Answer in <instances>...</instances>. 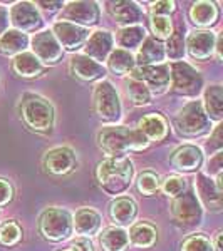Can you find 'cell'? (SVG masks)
I'll return each mask as SVG.
<instances>
[{"instance_id": "6da1fadb", "label": "cell", "mask_w": 223, "mask_h": 251, "mask_svg": "<svg viewBox=\"0 0 223 251\" xmlns=\"http://www.w3.org/2000/svg\"><path fill=\"white\" fill-rule=\"evenodd\" d=\"M97 144L109 157H123L129 151H143L149 146L138 129L126 126H108L97 134Z\"/></svg>"}, {"instance_id": "7a4b0ae2", "label": "cell", "mask_w": 223, "mask_h": 251, "mask_svg": "<svg viewBox=\"0 0 223 251\" xmlns=\"http://www.w3.org/2000/svg\"><path fill=\"white\" fill-rule=\"evenodd\" d=\"M133 168L131 159L126 156L123 157H108V159L101 161L96 169L97 183L111 196L123 194L133 183Z\"/></svg>"}, {"instance_id": "3957f363", "label": "cell", "mask_w": 223, "mask_h": 251, "mask_svg": "<svg viewBox=\"0 0 223 251\" xmlns=\"http://www.w3.org/2000/svg\"><path fill=\"white\" fill-rule=\"evenodd\" d=\"M20 116L32 131L49 132L56 123V112L52 104L40 96H26L20 106Z\"/></svg>"}, {"instance_id": "277c9868", "label": "cell", "mask_w": 223, "mask_h": 251, "mask_svg": "<svg viewBox=\"0 0 223 251\" xmlns=\"http://www.w3.org/2000/svg\"><path fill=\"white\" fill-rule=\"evenodd\" d=\"M92 106H94V112L101 123L116 126V123L123 116L119 94L109 80L103 79L96 84L94 94H92Z\"/></svg>"}, {"instance_id": "5b68a950", "label": "cell", "mask_w": 223, "mask_h": 251, "mask_svg": "<svg viewBox=\"0 0 223 251\" xmlns=\"http://www.w3.org/2000/svg\"><path fill=\"white\" fill-rule=\"evenodd\" d=\"M175 127L183 137H201L212 131V121L205 114L201 100H192L178 111Z\"/></svg>"}, {"instance_id": "8992f818", "label": "cell", "mask_w": 223, "mask_h": 251, "mask_svg": "<svg viewBox=\"0 0 223 251\" xmlns=\"http://www.w3.org/2000/svg\"><path fill=\"white\" fill-rule=\"evenodd\" d=\"M39 231L49 241L69 240L72 231V216L67 209L47 208L39 218Z\"/></svg>"}, {"instance_id": "52a82bcc", "label": "cell", "mask_w": 223, "mask_h": 251, "mask_svg": "<svg viewBox=\"0 0 223 251\" xmlns=\"http://www.w3.org/2000/svg\"><path fill=\"white\" fill-rule=\"evenodd\" d=\"M169 87L176 96L196 97L203 87V77L193 66L186 62H173L169 66Z\"/></svg>"}, {"instance_id": "ba28073f", "label": "cell", "mask_w": 223, "mask_h": 251, "mask_svg": "<svg viewBox=\"0 0 223 251\" xmlns=\"http://www.w3.org/2000/svg\"><path fill=\"white\" fill-rule=\"evenodd\" d=\"M171 213L176 223H180L181 226H188V228L198 226L203 220V206L200 204L196 194L192 189L173 200Z\"/></svg>"}, {"instance_id": "9c48e42d", "label": "cell", "mask_w": 223, "mask_h": 251, "mask_svg": "<svg viewBox=\"0 0 223 251\" xmlns=\"http://www.w3.org/2000/svg\"><path fill=\"white\" fill-rule=\"evenodd\" d=\"M129 77L143 82L151 94H163L169 87V66L168 64L136 66L129 72Z\"/></svg>"}, {"instance_id": "30bf717a", "label": "cell", "mask_w": 223, "mask_h": 251, "mask_svg": "<svg viewBox=\"0 0 223 251\" xmlns=\"http://www.w3.org/2000/svg\"><path fill=\"white\" fill-rule=\"evenodd\" d=\"M32 46V54L35 55L40 64H49V66H54L57 64L64 55V49L59 46L57 39L54 37L51 30H42L37 32L30 40Z\"/></svg>"}, {"instance_id": "8fae6325", "label": "cell", "mask_w": 223, "mask_h": 251, "mask_svg": "<svg viewBox=\"0 0 223 251\" xmlns=\"http://www.w3.org/2000/svg\"><path fill=\"white\" fill-rule=\"evenodd\" d=\"M60 20L87 29L99 22V7L96 2H86V0L69 2L60 12Z\"/></svg>"}, {"instance_id": "7c38bea8", "label": "cell", "mask_w": 223, "mask_h": 251, "mask_svg": "<svg viewBox=\"0 0 223 251\" xmlns=\"http://www.w3.org/2000/svg\"><path fill=\"white\" fill-rule=\"evenodd\" d=\"M9 20L15 30L24 32V34L39 30L44 24L37 7L30 2H17L15 5H12Z\"/></svg>"}, {"instance_id": "4fadbf2b", "label": "cell", "mask_w": 223, "mask_h": 251, "mask_svg": "<svg viewBox=\"0 0 223 251\" xmlns=\"http://www.w3.org/2000/svg\"><path fill=\"white\" fill-rule=\"evenodd\" d=\"M76 166H78L76 152L66 146L51 149L44 156V168L49 174H54V176H66L74 171Z\"/></svg>"}, {"instance_id": "5bb4252c", "label": "cell", "mask_w": 223, "mask_h": 251, "mask_svg": "<svg viewBox=\"0 0 223 251\" xmlns=\"http://www.w3.org/2000/svg\"><path fill=\"white\" fill-rule=\"evenodd\" d=\"M51 32L57 39L59 46L62 49H67V50H78L86 44L89 37V29L74 25L71 22H64V20L56 22Z\"/></svg>"}, {"instance_id": "9a60e30c", "label": "cell", "mask_w": 223, "mask_h": 251, "mask_svg": "<svg viewBox=\"0 0 223 251\" xmlns=\"http://www.w3.org/2000/svg\"><path fill=\"white\" fill-rule=\"evenodd\" d=\"M114 50V37L109 30H96L87 37L84 44V54L97 64L108 60L109 54Z\"/></svg>"}, {"instance_id": "2e32d148", "label": "cell", "mask_w": 223, "mask_h": 251, "mask_svg": "<svg viewBox=\"0 0 223 251\" xmlns=\"http://www.w3.org/2000/svg\"><path fill=\"white\" fill-rule=\"evenodd\" d=\"M217 35L210 30H195L185 39L186 52L196 60H206L215 54Z\"/></svg>"}, {"instance_id": "e0dca14e", "label": "cell", "mask_w": 223, "mask_h": 251, "mask_svg": "<svg viewBox=\"0 0 223 251\" xmlns=\"http://www.w3.org/2000/svg\"><path fill=\"white\" fill-rule=\"evenodd\" d=\"M169 163L181 173H195L203 164V151L195 144H183L171 154Z\"/></svg>"}, {"instance_id": "ac0fdd59", "label": "cell", "mask_w": 223, "mask_h": 251, "mask_svg": "<svg viewBox=\"0 0 223 251\" xmlns=\"http://www.w3.org/2000/svg\"><path fill=\"white\" fill-rule=\"evenodd\" d=\"M195 189H196V198L200 204H203L206 209L213 213L222 211V189L217 188L215 181L206 174H198L195 181Z\"/></svg>"}, {"instance_id": "d6986e66", "label": "cell", "mask_w": 223, "mask_h": 251, "mask_svg": "<svg viewBox=\"0 0 223 251\" xmlns=\"http://www.w3.org/2000/svg\"><path fill=\"white\" fill-rule=\"evenodd\" d=\"M106 67L103 64H97L92 59L86 55L79 54L71 59V74L76 79L83 80V82H96V80H103L106 75Z\"/></svg>"}, {"instance_id": "ffe728a7", "label": "cell", "mask_w": 223, "mask_h": 251, "mask_svg": "<svg viewBox=\"0 0 223 251\" xmlns=\"http://www.w3.org/2000/svg\"><path fill=\"white\" fill-rule=\"evenodd\" d=\"M108 12L117 24L124 27L138 25L143 20V10L135 2L128 0H119V2H108Z\"/></svg>"}, {"instance_id": "44dd1931", "label": "cell", "mask_w": 223, "mask_h": 251, "mask_svg": "<svg viewBox=\"0 0 223 251\" xmlns=\"http://www.w3.org/2000/svg\"><path fill=\"white\" fill-rule=\"evenodd\" d=\"M101 229V216L92 208H81L72 216V231L79 234V238H91L99 233Z\"/></svg>"}, {"instance_id": "7402d4cb", "label": "cell", "mask_w": 223, "mask_h": 251, "mask_svg": "<svg viewBox=\"0 0 223 251\" xmlns=\"http://www.w3.org/2000/svg\"><path fill=\"white\" fill-rule=\"evenodd\" d=\"M109 216H111L114 225L119 226V228L129 226L135 223L138 216V204L131 198L119 196L109 204Z\"/></svg>"}, {"instance_id": "603a6c76", "label": "cell", "mask_w": 223, "mask_h": 251, "mask_svg": "<svg viewBox=\"0 0 223 251\" xmlns=\"http://www.w3.org/2000/svg\"><path fill=\"white\" fill-rule=\"evenodd\" d=\"M138 131L144 136L148 143H158V141H163L168 134V123L161 114L153 112L138 123Z\"/></svg>"}, {"instance_id": "cb8c5ba5", "label": "cell", "mask_w": 223, "mask_h": 251, "mask_svg": "<svg viewBox=\"0 0 223 251\" xmlns=\"http://www.w3.org/2000/svg\"><path fill=\"white\" fill-rule=\"evenodd\" d=\"M165 46L155 37H146L136 54V66H158L165 60Z\"/></svg>"}, {"instance_id": "d4e9b609", "label": "cell", "mask_w": 223, "mask_h": 251, "mask_svg": "<svg viewBox=\"0 0 223 251\" xmlns=\"http://www.w3.org/2000/svg\"><path fill=\"white\" fill-rule=\"evenodd\" d=\"M12 69L19 77L32 79L42 74L44 66L32 52H22V54L15 55L14 60H12Z\"/></svg>"}, {"instance_id": "484cf974", "label": "cell", "mask_w": 223, "mask_h": 251, "mask_svg": "<svg viewBox=\"0 0 223 251\" xmlns=\"http://www.w3.org/2000/svg\"><path fill=\"white\" fill-rule=\"evenodd\" d=\"M201 106H203L205 114L208 116L210 121L220 123L222 117H223V89H222V86L215 84V86L206 87Z\"/></svg>"}, {"instance_id": "4316f807", "label": "cell", "mask_w": 223, "mask_h": 251, "mask_svg": "<svg viewBox=\"0 0 223 251\" xmlns=\"http://www.w3.org/2000/svg\"><path fill=\"white\" fill-rule=\"evenodd\" d=\"M29 46V37L24 32H19L15 29H9L5 34L0 35V54L3 55H19L26 52Z\"/></svg>"}, {"instance_id": "83f0119b", "label": "cell", "mask_w": 223, "mask_h": 251, "mask_svg": "<svg viewBox=\"0 0 223 251\" xmlns=\"http://www.w3.org/2000/svg\"><path fill=\"white\" fill-rule=\"evenodd\" d=\"M99 243L104 251H126L129 238L124 228L109 226V228L103 229V233L99 236Z\"/></svg>"}, {"instance_id": "f1b7e54d", "label": "cell", "mask_w": 223, "mask_h": 251, "mask_svg": "<svg viewBox=\"0 0 223 251\" xmlns=\"http://www.w3.org/2000/svg\"><path fill=\"white\" fill-rule=\"evenodd\" d=\"M146 39V30L143 25H129V27H121L116 32V44L123 50L131 52L133 49H138L143 44Z\"/></svg>"}, {"instance_id": "f546056e", "label": "cell", "mask_w": 223, "mask_h": 251, "mask_svg": "<svg viewBox=\"0 0 223 251\" xmlns=\"http://www.w3.org/2000/svg\"><path fill=\"white\" fill-rule=\"evenodd\" d=\"M190 19L198 27H210L218 20V9L215 3L201 0V2H196L192 5Z\"/></svg>"}, {"instance_id": "4dcf8cb0", "label": "cell", "mask_w": 223, "mask_h": 251, "mask_svg": "<svg viewBox=\"0 0 223 251\" xmlns=\"http://www.w3.org/2000/svg\"><path fill=\"white\" fill-rule=\"evenodd\" d=\"M106 62H108L106 71H111L114 75L129 74V72L136 67L135 55L128 50H123V49H114V50L109 54Z\"/></svg>"}, {"instance_id": "1f68e13d", "label": "cell", "mask_w": 223, "mask_h": 251, "mask_svg": "<svg viewBox=\"0 0 223 251\" xmlns=\"http://www.w3.org/2000/svg\"><path fill=\"white\" fill-rule=\"evenodd\" d=\"M128 238L129 243H133L138 248H151L156 243L158 231L155 226L149 225V223H138L128 233Z\"/></svg>"}, {"instance_id": "d6a6232c", "label": "cell", "mask_w": 223, "mask_h": 251, "mask_svg": "<svg viewBox=\"0 0 223 251\" xmlns=\"http://www.w3.org/2000/svg\"><path fill=\"white\" fill-rule=\"evenodd\" d=\"M186 54V47H185V35L181 30L173 32L168 37V42L165 46V55L171 60H176V62H181L185 59Z\"/></svg>"}, {"instance_id": "836d02e7", "label": "cell", "mask_w": 223, "mask_h": 251, "mask_svg": "<svg viewBox=\"0 0 223 251\" xmlns=\"http://www.w3.org/2000/svg\"><path fill=\"white\" fill-rule=\"evenodd\" d=\"M126 89H128V96L131 99V102L135 106H148L151 102V92L149 89L144 86L143 82L139 80H135L129 77V80L126 82Z\"/></svg>"}, {"instance_id": "e575fe53", "label": "cell", "mask_w": 223, "mask_h": 251, "mask_svg": "<svg viewBox=\"0 0 223 251\" xmlns=\"http://www.w3.org/2000/svg\"><path fill=\"white\" fill-rule=\"evenodd\" d=\"M160 186H161L160 176H158L156 173H151V171L141 173L136 179L138 191H139L141 194H144V196H151V194H155L158 189H160Z\"/></svg>"}, {"instance_id": "d590c367", "label": "cell", "mask_w": 223, "mask_h": 251, "mask_svg": "<svg viewBox=\"0 0 223 251\" xmlns=\"http://www.w3.org/2000/svg\"><path fill=\"white\" fill-rule=\"evenodd\" d=\"M149 25H151V32L155 35L156 40H168L169 35L173 34V25L169 17H163V15H151L149 20Z\"/></svg>"}, {"instance_id": "8d00e7d4", "label": "cell", "mask_w": 223, "mask_h": 251, "mask_svg": "<svg viewBox=\"0 0 223 251\" xmlns=\"http://www.w3.org/2000/svg\"><path fill=\"white\" fill-rule=\"evenodd\" d=\"M22 238V229L15 221H7L0 226V245L2 246H14Z\"/></svg>"}, {"instance_id": "74e56055", "label": "cell", "mask_w": 223, "mask_h": 251, "mask_svg": "<svg viewBox=\"0 0 223 251\" xmlns=\"http://www.w3.org/2000/svg\"><path fill=\"white\" fill-rule=\"evenodd\" d=\"M160 188L163 189V193L168 198H178V196H181L185 191H188L186 179L181 176H168L163 183H161Z\"/></svg>"}, {"instance_id": "f35d334b", "label": "cell", "mask_w": 223, "mask_h": 251, "mask_svg": "<svg viewBox=\"0 0 223 251\" xmlns=\"http://www.w3.org/2000/svg\"><path fill=\"white\" fill-rule=\"evenodd\" d=\"M181 251H213V245L203 234H192L183 241Z\"/></svg>"}, {"instance_id": "ab89813d", "label": "cell", "mask_w": 223, "mask_h": 251, "mask_svg": "<svg viewBox=\"0 0 223 251\" xmlns=\"http://www.w3.org/2000/svg\"><path fill=\"white\" fill-rule=\"evenodd\" d=\"M223 148V139H222V124L218 123L217 126H215L213 132L210 134V139L208 143H206L205 149L206 152H208L210 156H213L215 152H220Z\"/></svg>"}, {"instance_id": "60d3db41", "label": "cell", "mask_w": 223, "mask_h": 251, "mask_svg": "<svg viewBox=\"0 0 223 251\" xmlns=\"http://www.w3.org/2000/svg\"><path fill=\"white\" fill-rule=\"evenodd\" d=\"M12 198H14V188H12V184L5 179H0V208L9 204Z\"/></svg>"}, {"instance_id": "b9f144b4", "label": "cell", "mask_w": 223, "mask_h": 251, "mask_svg": "<svg viewBox=\"0 0 223 251\" xmlns=\"http://www.w3.org/2000/svg\"><path fill=\"white\" fill-rule=\"evenodd\" d=\"M175 10V3L173 2H168V0H165V2H156L151 5V14L153 15H163V17H169V14Z\"/></svg>"}, {"instance_id": "7bdbcfd3", "label": "cell", "mask_w": 223, "mask_h": 251, "mask_svg": "<svg viewBox=\"0 0 223 251\" xmlns=\"http://www.w3.org/2000/svg\"><path fill=\"white\" fill-rule=\"evenodd\" d=\"M222 168H223V152H215L213 156H210L208 159V173L210 176H217V174L222 173Z\"/></svg>"}, {"instance_id": "ee69618b", "label": "cell", "mask_w": 223, "mask_h": 251, "mask_svg": "<svg viewBox=\"0 0 223 251\" xmlns=\"http://www.w3.org/2000/svg\"><path fill=\"white\" fill-rule=\"evenodd\" d=\"M71 246L74 251H94V246H92L91 240H87V238H78L76 241H72Z\"/></svg>"}, {"instance_id": "f6af8a7d", "label": "cell", "mask_w": 223, "mask_h": 251, "mask_svg": "<svg viewBox=\"0 0 223 251\" xmlns=\"http://www.w3.org/2000/svg\"><path fill=\"white\" fill-rule=\"evenodd\" d=\"M10 20H9V10L5 9L3 5H0V35L5 34L9 30Z\"/></svg>"}, {"instance_id": "bcb514c9", "label": "cell", "mask_w": 223, "mask_h": 251, "mask_svg": "<svg viewBox=\"0 0 223 251\" xmlns=\"http://www.w3.org/2000/svg\"><path fill=\"white\" fill-rule=\"evenodd\" d=\"M39 5L46 12H54L62 7V2H39Z\"/></svg>"}, {"instance_id": "7dc6e473", "label": "cell", "mask_w": 223, "mask_h": 251, "mask_svg": "<svg viewBox=\"0 0 223 251\" xmlns=\"http://www.w3.org/2000/svg\"><path fill=\"white\" fill-rule=\"evenodd\" d=\"M215 251H223L222 231H218V233H217V236H215Z\"/></svg>"}, {"instance_id": "c3c4849f", "label": "cell", "mask_w": 223, "mask_h": 251, "mask_svg": "<svg viewBox=\"0 0 223 251\" xmlns=\"http://www.w3.org/2000/svg\"><path fill=\"white\" fill-rule=\"evenodd\" d=\"M60 251H74V250H72V246H69L67 250H60Z\"/></svg>"}]
</instances>
